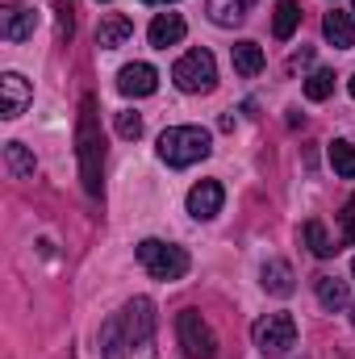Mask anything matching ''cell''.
I'll return each instance as SVG.
<instances>
[{
	"label": "cell",
	"instance_id": "obj_1",
	"mask_svg": "<svg viewBox=\"0 0 355 359\" xmlns=\"http://www.w3.org/2000/svg\"><path fill=\"white\" fill-rule=\"evenodd\" d=\"M100 347L105 359H155V305L147 297H134L105 322Z\"/></svg>",
	"mask_w": 355,
	"mask_h": 359
},
{
	"label": "cell",
	"instance_id": "obj_2",
	"mask_svg": "<svg viewBox=\"0 0 355 359\" xmlns=\"http://www.w3.org/2000/svg\"><path fill=\"white\" fill-rule=\"evenodd\" d=\"M76 151H80V180H84V192H88V196H100V172H105V134H100L96 96H84V104H80Z\"/></svg>",
	"mask_w": 355,
	"mask_h": 359
},
{
	"label": "cell",
	"instance_id": "obj_3",
	"mask_svg": "<svg viewBox=\"0 0 355 359\" xmlns=\"http://www.w3.org/2000/svg\"><path fill=\"white\" fill-rule=\"evenodd\" d=\"M209 151H213V138L201 126H172L159 134V159L168 168H188V163L205 159Z\"/></svg>",
	"mask_w": 355,
	"mask_h": 359
},
{
	"label": "cell",
	"instance_id": "obj_4",
	"mask_svg": "<svg viewBox=\"0 0 355 359\" xmlns=\"http://www.w3.org/2000/svg\"><path fill=\"white\" fill-rule=\"evenodd\" d=\"M138 264L151 271L155 280H184V271H188V255H184V247L159 243V238H147V243H138Z\"/></svg>",
	"mask_w": 355,
	"mask_h": 359
},
{
	"label": "cell",
	"instance_id": "obj_5",
	"mask_svg": "<svg viewBox=\"0 0 355 359\" xmlns=\"http://www.w3.org/2000/svg\"><path fill=\"white\" fill-rule=\"evenodd\" d=\"M172 80H176L180 92H209L217 84V63H213L209 50H188V55L176 59Z\"/></svg>",
	"mask_w": 355,
	"mask_h": 359
},
{
	"label": "cell",
	"instance_id": "obj_6",
	"mask_svg": "<svg viewBox=\"0 0 355 359\" xmlns=\"http://www.w3.org/2000/svg\"><path fill=\"white\" fill-rule=\"evenodd\" d=\"M176 334H180V347H184L188 359H213L217 355V339H213L209 322L196 309H184L176 318Z\"/></svg>",
	"mask_w": 355,
	"mask_h": 359
},
{
	"label": "cell",
	"instance_id": "obj_7",
	"mask_svg": "<svg viewBox=\"0 0 355 359\" xmlns=\"http://www.w3.org/2000/svg\"><path fill=\"white\" fill-rule=\"evenodd\" d=\"M251 334H255V347L264 355H284L288 347H297V322L288 313H267V318H260Z\"/></svg>",
	"mask_w": 355,
	"mask_h": 359
},
{
	"label": "cell",
	"instance_id": "obj_8",
	"mask_svg": "<svg viewBox=\"0 0 355 359\" xmlns=\"http://www.w3.org/2000/svg\"><path fill=\"white\" fill-rule=\"evenodd\" d=\"M29 100H34V88H29L25 76H17V72H4L0 76V117H8V121L21 117Z\"/></svg>",
	"mask_w": 355,
	"mask_h": 359
},
{
	"label": "cell",
	"instance_id": "obj_9",
	"mask_svg": "<svg viewBox=\"0 0 355 359\" xmlns=\"http://www.w3.org/2000/svg\"><path fill=\"white\" fill-rule=\"evenodd\" d=\"M34 29H38V13L34 8L4 4V13H0V38L4 42H25V38H34Z\"/></svg>",
	"mask_w": 355,
	"mask_h": 359
},
{
	"label": "cell",
	"instance_id": "obj_10",
	"mask_svg": "<svg viewBox=\"0 0 355 359\" xmlns=\"http://www.w3.org/2000/svg\"><path fill=\"white\" fill-rule=\"evenodd\" d=\"M222 201H226V188H222L217 180H201V184L188 192V213H192L196 222H209V217L222 213Z\"/></svg>",
	"mask_w": 355,
	"mask_h": 359
},
{
	"label": "cell",
	"instance_id": "obj_11",
	"mask_svg": "<svg viewBox=\"0 0 355 359\" xmlns=\"http://www.w3.org/2000/svg\"><path fill=\"white\" fill-rule=\"evenodd\" d=\"M117 88H121V96H151L159 88V72L151 63H130V67H121Z\"/></svg>",
	"mask_w": 355,
	"mask_h": 359
},
{
	"label": "cell",
	"instance_id": "obj_12",
	"mask_svg": "<svg viewBox=\"0 0 355 359\" xmlns=\"http://www.w3.org/2000/svg\"><path fill=\"white\" fill-rule=\"evenodd\" d=\"M130 34H134V21H130V17H121V13H109V17L96 25V46L117 50V46H126V42H130Z\"/></svg>",
	"mask_w": 355,
	"mask_h": 359
},
{
	"label": "cell",
	"instance_id": "obj_13",
	"mask_svg": "<svg viewBox=\"0 0 355 359\" xmlns=\"http://www.w3.org/2000/svg\"><path fill=\"white\" fill-rule=\"evenodd\" d=\"M188 34V25H184V17L180 13H159L155 21H151V46H159V50H168V46H176L180 38Z\"/></svg>",
	"mask_w": 355,
	"mask_h": 359
},
{
	"label": "cell",
	"instance_id": "obj_14",
	"mask_svg": "<svg viewBox=\"0 0 355 359\" xmlns=\"http://www.w3.org/2000/svg\"><path fill=\"white\" fill-rule=\"evenodd\" d=\"M322 34H326V42H330V46H339V50H351V46H355V21L343 13V8H330V13H326Z\"/></svg>",
	"mask_w": 355,
	"mask_h": 359
},
{
	"label": "cell",
	"instance_id": "obj_15",
	"mask_svg": "<svg viewBox=\"0 0 355 359\" xmlns=\"http://www.w3.org/2000/svg\"><path fill=\"white\" fill-rule=\"evenodd\" d=\"M230 59H234V72H239L243 80H251V76L264 72V50H260V42H239V46L230 50Z\"/></svg>",
	"mask_w": 355,
	"mask_h": 359
},
{
	"label": "cell",
	"instance_id": "obj_16",
	"mask_svg": "<svg viewBox=\"0 0 355 359\" xmlns=\"http://www.w3.org/2000/svg\"><path fill=\"white\" fill-rule=\"evenodd\" d=\"M205 8L217 25H239V21H247L251 0H205Z\"/></svg>",
	"mask_w": 355,
	"mask_h": 359
},
{
	"label": "cell",
	"instance_id": "obj_17",
	"mask_svg": "<svg viewBox=\"0 0 355 359\" xmlns=\"http://www.w3.org/2000/svg\"><path fill=\"white\" fill-rule=\"evenodd\" d=\"M318 301H322L326 309H343V305H351L347 280H339V276H318Z\"/></svg>",
	"mask_w": 355,
	"mask_h": 359
},
{
	"label": "cell",
	"instance_id": "obj_18",
	"mask_svg": "<svg viewBox=\"0 0 355 359\" xmlns=\"http://www.w3.org/2000/svg\"><path fill=\"white\" fill-rule=\"evenodd\" d=\"M297 21H301V8H297V0H276V17H272V34H276L280 42H288V38H293V29H297Z\"/></svg>",
	"mask_w": 355,
	"mask_h": 359
},
{
	"label": "cell",
	"instance_id": "obj_19",
	"mask_svg": "<svg viewBox=\"0 0 355 359\" xmlns=\"http://www.w3.org/2000/svg\"><path fill=\"white\" fill-rule=\"evenodd\" d=\"M4 163H8V176L13 180H29L34 176V168H38L34 155H29L21 142H8V147H4Z\"/></svg>",
	"mask_w": 355,
	"mask_h": 359
},
{
	"label": "cell",
	"instance_id": "obj_20",
	"mask_svg": "<svg viewBox=\"0 0 355 359\" xmlns=\"http://www.w3.org/2000/svg\"><path fill=\"white\" fill-rule=\"evenodd\" d=\"M264 288L276 292V297H288V292H293V268H288L284 259H272L264 268Z\"/></svg>",
	"mask_w": 355,
	"mask_h": 359
},
{
	"label": "cell",
	"instance_id": "obj_21",
	"mask_svg": "<svg viewBox=\"0 0 355 359\" xmlns=\"http://www.w3.org/2000/svg\"><path fill=\"white\" fill-rule=\"evenodd\" d=\"M305 247H309L318 259H330V255L339 251V247H335V238L326 234V226H322L318 217H314V222H305Z\"/></svg>",
	"mask_w": 355,
	"mask_h": 359
},
{
	"label": "cell",
	"instance_id": "obj_22",
	"mask_svg": "<svg viewBox=\"0 0 355 359\" xmlns=\"http://www.w3.org/2000/svg\"><path fill=\"white\" fill-rule=\"evenodd\" d=\"M330 168L339 172L343 180H355V147L351 142H330Z\"/></svg>",
	"mask_w": 355,
	"mask_h": 359
},
{
	"label": "cell",
	"instance_id": "obj_23",
	"mask_svg": "<svg viewBox=\"0 0 355 359\" xmlns=\"http://www.w3.org/2000/svg\"><path fill=\"white\" fill-rule=\"evenodd\" d=\"M335 92V72H314L309 80H305V96L309 100H326Z\"/></svg>",
	"mask_w": 355,
	"mask_h": 359
},
{
	"label": "cell",
	"instance_id": "obj_24",
	"mask_svg": "<svg viewBox=\"0 0 355 359\" xmlns=\"http://www.w3.org/2000/svg\"><path fill=\"white\" fill-rule=\"evenodd\" d=\"M117 134H121L126 142L142 138V117H138V113H130V109H126V113H117Z\"/></svg>",
	"mask_w": 355,
	"mask_h": 359
},
{
	"label": "cell",
	"instance_id": "obj_25",
	"mask_svg": "<svg viewBox=\"0 0 355 359\" xmlns=\"http://www.w3.org/2000/svg\"><path fill=\"white\" fill-rule=\"evenodd\" d=\"M55 13H59V38L72 42V34H76V8H72V0H59Z\"/></svg>",
	"mask_w": 355,
	"mask_h": 359
},
{
	"label": "cell",
	"instance_id": "obj_26",
	"mask_svg": "<svg viewBox=\"0 0 355 359\" xmlns=\"http://www.w3.org/2000/svg\"><path fill=\"white\" fill-rule=\"evenodd\" d=\"M339 222H343V243H355V196L347 201V205H343Z\"/></svg>",
	"mask_w": 355,
	"mask_h": 359
},
{
	"label": "cell",
	"instance_id": "obj_27",
	"mask_svg": "<svg viewBox=\"0 0 355 359\" xmlns=\"http://www.w3.org/2000/svg\"><path fill=\"white\" fill-rule=\"evenodd\" d=\"M142 4H176V0H142Z\"/></svg>",
	"mask_w": 355,
	"mask_h": 359
},
{
	"label": "cell",
	"instance_id": "obj_28",
	"mask_svg": "<svg viewBox=\"0 0 355 359\" xmlns=\"http://www.w3.org/2000/svg\"><path fill=\"white\" fill-rule=\"evenodd\" d=\"M351 326H355V301H351Z\"/></svg>",
	"mask_w": 355,
	"mask_h": 359
},
{
	"label": "cell",
	"instance_id": "obj_29",
	"mask_svg": "<svg viewBox=\"0 0 355 359\" xmlns=\"http://www.w3.org/2000/svg\"><path fill=\"white\" fill-rule=\"evenodd\" d=\"M351 96H355V76H351Z\"/></svg>",
	"mask_w": 355,
	"mask_h": 359
},
{
	"label": "cell",
	"instance_id": "obj_30",
	"mask_svg": "<svg viewBox=\"0 0 355 359\" xmlns=\"http://www.w3.org/2000/svg\"><path fill=\"white\" fill-rule=\"evenodd\" d=\"M351 13H355V0H351Z\"/></svg>",
	"mask_w": 355,
	"mask_h": 359
},
{
	"label": "cell",
	"instance_id": "obj_31",
	"mask_svg": "<svg viewBox=\"0 0 355 359\" xmlns=\"http://www.w3.org/2000/svg\"><path fill=\"white\" fill-rule=\"evenodd\" d=\"M351 271H355V259H351Z\"/></svg>",
	"mask_w": 355,
	"mask_h": 359
},
{
	"label": "cell",
	"instance_id": "obj_32",
	"mask_svg": "<svg viewBox=\"0 0 355 359\" xmlns=\"http://www.w3.org/2000/svg\"><path fill=\"white\" fill-rule=\"evenodd\" d=\"M96 4H105V0H96Z\"/></svg>",
	"mask_w": 355,
	"mask_h": 359
}]
</instances>
